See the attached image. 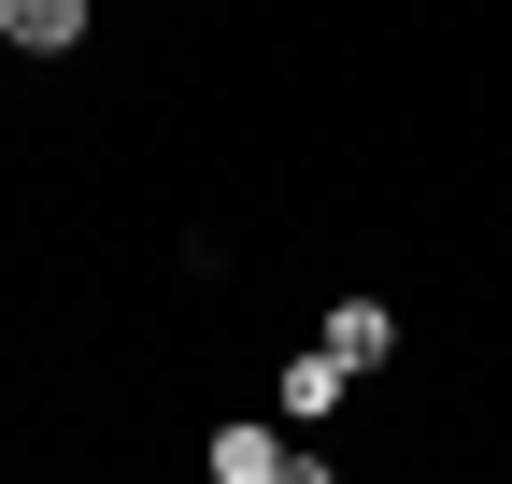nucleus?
<instances>
[{"label":"nucleus","mask_w":512,"mask_h":484,"mask_svg":"<svg viewBox=\"0 0 512 484\" xmlns=\"http://www.w3.org/2000/svg\"><path fill=\"white\" fill-rule=\"evenodd\" d=\"M0 43L15 57H72L86 43V0H0Z\"/></svg>","instance_id":"3"},{"label":"nucleus","mask_w":512,"mask_h":484,"mask_svg":"<svg viewBox=\"0 0 512 484\" xmlns=\"http://www.w3.org/2000/svg\"><path fill=\"white\" fill-rule=\"evenodd\" d=\"M342 385H356V371H342L328 342H313V356H285V428H328V413H342Z\"/></svg>","instance_id":"4"},{"label":"nucleus","mask_w":512,"mask_h":484,"mask_svg":"<svg viewBox=\"0 0 512 484\" xmlns=\"http://www.w3.org/2000/svg\"><path fill=\"white\" fill-rule=\"evenodd\" d=\"M313 470H328V456L285 442V428H256V413H242V428H214V484H313Z\"/></svg>","instance_id":"1"},{"label":"nucleus","mask_w":512,"mask_h":484,"mask_svg":"<svg viewBox=\"0 0 512 484\" xmlns=\"http://www.w3.org/2000/svg\"><path fill=\"white\" fill-rule=\"evenodd\" d=\"M313 342H328V356H342V371L370 385V371H384V356H399V314H384V299H328V314H313Z\"/></svg>","instance_id":"2"}]
</instances>
